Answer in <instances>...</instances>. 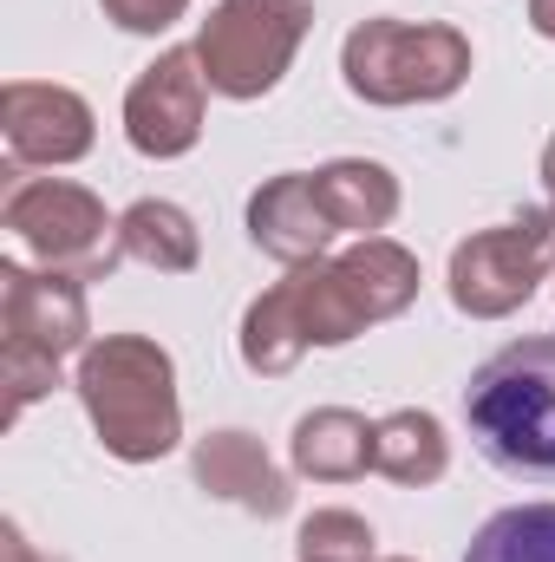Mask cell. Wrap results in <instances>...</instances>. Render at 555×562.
<instances>
[{"label": "cell", "instance_id": "cell-1", "mask_svg": "<svg viewBox=\"0 0 555 562\" xmlns=\"http://www.w3.org/2000/svg\"><path fill=\"white\" fill-rule=\"evenodd\" d=\"M464 425L497 471L555 477V334L497 347L464 386Z\"/></svg>", "mask_w": 555, "mask_h": 562}, {"label": "cell", "instance_id": "cell-2", "mask_svg": "<svg viewBox=\"0 0 555 562\" xmlns=\"http://www.w3.org/2000/svg\"><path fill=\"white\" fill-rule=\"evenodd\" d=\"M464 562H555V504L497 510V517L471 537Z\"/></svg>", "mask_w": 555, "mask_h": 562}]
</instances>
